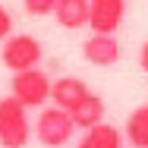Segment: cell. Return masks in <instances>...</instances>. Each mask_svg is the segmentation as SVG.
I'll return each mask as SVG.
<instances>
[{"mask_svg":"<svg viewBox=\"0 0 148 148\" xmlns=\"http://www.w3.org/2000/svg\"><path fill=\"white\" fill-rule=\"evenodd\" d=\"M85 95H88V85L82 79H76V76H63V79L51 82V101L57 107H63V110H73Z\"/></svg>","mask_w":148,"mask_h":148,"instance_id":"ba28073f","label":"cell"},{"mask_svg":"<svg viewBox=\"0 0 148 148\" xmlns=\"http://www.w3.org/2000/svg\"><path fill=\"white\" fill-rule=\"evenodd\" d=\"M69 117H73V126L76 129H91V126H98V123H104V101H101V95H85L73 110H69Z\"/></svg>","mask_w":148,"mask_h":148,"instance_id":"9c48e42d","label":"cell"},{"mask_svg":"<svg viewBox=\"0 0 148 148\" xmlns=\"http://www.w3.org/2000/svg\"><path fill=\"white\" fill-rule=\"evenodd\" d=\"M82 57L88 60L91 66H114L120 60V41L110 32H95L82 44Z\"/></svg>","mask_w":148,"mask_h":148,"instance_id":"8992f818","label":"cell"},{"mask_svg":"<svg viewBox=\"0 0 148 148\" xmlns=\"http://www.w3.org/2000/svg\"><path fill=\"white\" fill-rule=\"evenodd\" d=\"M73 117H69V110H63L57 104H51V107H44L41 114H38V123H35V136H38V142L44 148H63L69 139H73Z\"/></svg>","mask_w":148,"mask_h":148,"instance_id":"277c9868","label":"cell"},{"mask_svg":"<svg viewBox=\"0 0 148 148\" xmlns=\"http://www.w3.org/2000/svg\"><path fill=\"white\" fill-rule=\"evenodd\" d=\"M120 129L117 126H107V123H98L85 129V136L79 139V148H120Z\"/></svg>","mask_w":148,"mask_h":148,"instance_id":"30bf717a","label":"cell"},{"mask_svg":"<svg viewBox=\"0 0 148 148\" xmlns=\"http://www.w3.org/2000/svg\"><path fill=\"white\" fill-rule=\"evenodd\" d=\"M10 95H13L22 107H44L47 98H51V79H47V73H41L38 66L19 69V73H13Z\"/></svg>","mask_w":148,"mask_h":148,"instance_id":"3957f363","label":"cell"},{"mask_svg":"<svg viewBox=\"0 0 148 148\" xmlns=\"http://www.w3.org/2000/svg\"><path fill=\"white\" fill-rule=\"evenodd\" d=\"M32 139L29 107H22L13 95L0 101V145L3 148H25Z\"/></svg>","mask_w":148,"mask_h":148,"instance_id":"6da1fadb","label":"cell"},{"mask_svg":"<svg viewBox=\"0 0 148 148\" xmlns=\"http://www.w3.org/2000/svg\"><path fill=\"white\" fill-rule=\"evenodd\" d=\"M139 63H142V69L148 73V41L142 44V51H139Z\"/></svg>","mask_w":148,"mask_h":148,"instance_id":"5bb4252c","label":"cell"},{"mask_svg":"<svg viewBox=\"0 0 148 148\" xmlns=\"http://www.w3.org/2000/svg\"><path fill=\"white\" fill-rule=\"evenodd\" d=\"M51 13H54V19H57L60 29L76 32V29H85V25H88L91 6H88V0H57Z\"/></svg>","mask_w":148,"mask_h":148,"instance_id":"52a82bcc","label":"cell"},{"mask_svg":"<svg viewBox=\"0 0 148 148\" xmlns=\"http://www.w3.org/2000/svg\"><path fill=\"white\" fill-rule=\"evenodd\" d=\"M44 57V47H41V41L35 38V35H6L3 38V47H0V60H3V66L6 69H13V73H19V69H32V66H38Z\"/></svg>","mask_w":148,"mask_h":148,"instance_id":"7a4b0ae2","label":"cell"},{"mask_svg":"<svg viewBox=\"0 0 148 148\" xmlns=\"http://www.w3.org/2000/svg\"><path fill=\"white\" fill-rule=\"evenodd\" d=\"M10 32H13V16H10V13H6V6L0 3V41H3Z\"/></svg>","mask_w":148,"mask_h":148,"instance_id":"4fadbf2b","label":"cell"},{"mask_svg":"<svg viewBox=\"0 0 148 148\" xmlns=\"http://www.w3.org/2000/svg\"><path fill=\"white\" fill-rule=\"evenodd\" d=\"M126 139L136 148H148V104L136 107L126 120Z\"/></svg>","mask_w":148,"mask_h":148,"instance_id":"8fae6325","label":"cell"},{"mask_svg":"<svg viewBox=\"0 0 148 148\" xmlns=\"http://www.w3.org/2000/svg\"><path fill=\"white\" fill-rule=\"evenodd\" d=\"M54 3H57V0H22V6H25L29 16H47V13L54 10Z\"/></svg>","mask_w":148,"mask_h":148,"instance_id":"7c38bea8","label":"cell"},{"mask_svg":"<svg viewBox=\"0 0 148 148\" xmlns=\"http://www.w3.org/2000/svg\"><path fill=\"white\" fill-rule=\"evenodd\" d=\"M91 13H88V25L91 32H114L123 25L126 16V0H88Z\"/></svg>","mask_w":148,"mask_h":148,"instance_id":"5b68a950","label":"cell"}]
</instances>
